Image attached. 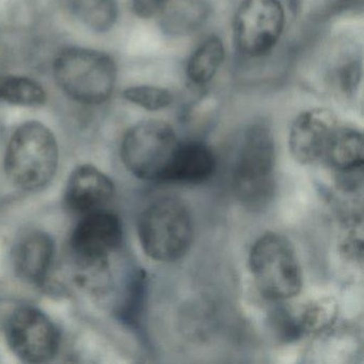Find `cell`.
I'll list each match as a JSON object with an SVG mask.
<instances>
[{
  "mask_svg": "<svg viewBox=\"0 0 364 364\" xmlns=\"http://www.w3.org/2000/svg\"><path fill=\"white\" fill-rule=\"evenodd\" d=\"M54 240L43 231H29L21 236L14 249V272L28 284H42L54 259Z\"/></svg>",
  "mask_w": 364,
  "mask_h": 364,
  "instance_id": "cell-12",
  "label": "cell"
},
{
  "mask_svg": "<svg viewBox=\"0 0 364 364\" xmlns=\"http://www.w3.org/2000/svg\"><path fill=\"white\" fill-rule=\"evenodd\" d=\"M6 338L18 359L33 364L50 361L60 343L58 329L50 317L33 306H22L10 315Z\"/></svg>",
  "mask_w": 364,
  "mask_h": 364,
  "instance_id": "cell-7",
  "label": "cell"
},
{
  "mask_svg": "<svg viewBox=\"0 0 364 364\" xmlns=\"http://www.w3.org/2000/svg\"><path fill=\"white\" fill-rule=\"evenodd\" d=\"M225 46L220 38H208L191 55L187 65V75L196 85L210 82L225 60Z\"/></svg>",
  "mask_w": 364,
  "mask_h": 364,
  "instance_id": "cell-16",
  "label": "cell"
},
{
  "mask_svg": "<svg viewBox=\"0 0 364 364\" xmlns=\"http://www.w3.org/2000/svg\"><path fill=\"white\" fill-rule=\"evenodd\" d=\"M274 142L269 127L252 125L244 136L233 174V186L240 203L262 210L274 193Z\"/></svg>",
  "mask_w": 364,
  "mask_h": 364,
  "instance_id": "cell-4",
  "label": "cell"
},
{
  "mask_svg": "<svg viewBox=\"0 0 364 364\" xmlns=\"http://www.w3.org/2000/svg\"><path fill=\"white\" fill-rule=\"evenodd\" d=\"M249 266L257 289L267 299H289L301 289L297 255L293 245L280 234H264L253 244Z\"/></svg>",
  "mask_w": 364,
  "mask_h": 364,
  "instance_id": "cell-5",
  "label": "cell"
},
{
  "mask_svg": "<svg viewBox=\"0 0 364 364\" xmlns=\"http://www.w3.org/2000/svg\"><path fill=\"white\" fill-rule=\"evenodd\" d=\"M334 169L344 173L363 166V139L355 129L338 127L326 151L325 159Z\"/></svg>",
  "mask_w": 364,
  "mask_h": 364,
  "instance_id": "cell-14",
  "label": "cell"
},
{
  "mask_svg": "<svg viewBox=\"0 0 364 364\" xmlns=\"http://www.w3.org/2000/svg\"><path fill=\"white\" fill-rule=\"evenodd\" d=\"M163 27L171 35H188L203 24L208 14V0H167Z\"/></svg>",
  "mask_w": 364,
  "mask_h": 364,
  "instance_id": "cell-15",
  "label": "cell"
},
{
  "mask_svg": "<svg viewBox=\"0 0 364 364\" xmlns=\"http://www.w3.org/2000/svg\"><path fill=\"white\" fill-rule=\"evenodd\" d=\"M333 112L315 108L298 116L289 132L291 156L301 165H314L325 159L326 151L338 129Z\"/></svg>",
  "mask_w": 364,
  "mask_h": 364,
  "instance_id": "cell-10",
  "label": "cell"
},
{
  "mask_svg": "<svg viewBox=\"0 0 364 364\" xmlns=\"http://www.w3.org/2000/svg\"><path fill=\"white\" fill-rule=\"evenodd\" d=\"M138 235L142 249L151 259L161 263L178 261L193 242L191 210L178 198H161L140 215Z\"/></svg>",
  "mask_w": 364,
  "mask_h": 364,
  "instance_id": "cell-2",
  "label": "cell"
},
{
  "mask_svg": "<svg viewBox=\"0 0 364 364\" xmlns=\"http://www.w3.org/2000/svg\"><path fill=\"white\" fill-rule=\"evenodd\" d=\"M284 9L279 0H244L234 22L238 50L261 57L274 48L284 27Z\"/></svg>",
  "mask_w": 364,
  "mask_h": 364,
  "instance_id": "cell-8",
  "label": "cell"
},
{
  "mask_svg": "<svg viewBox=\"0 0 364 364\" xmlns=\"http://www.w3.org/2000/svg\"><path fill=\"white\" fill-rule=\"evenodd\" d=\"M178 146L176 133L169 124L144 121L125 134L121 159L136 178L161 182Z\"/></svg>",
  "mask_w": 364,
  "mask_h": 364,
  "instance_id": "cell-6",
  "label": "cell"
},
{
  "mask_svg": "<svg viewBox=\"0 0 364 364\" xmlns=\"http://www.w3.org/2000/svg\"><path fill=\"white\" fill-rule=\"evenodd\" d=\"M53 69L61 90L85 105L105 103L116 85L114 59L89 48H65L55 59Z\"/></svg>",
  "mask_w": 364,
  "mask_h": 364,
  "instance_id": "cell-3",
  "label": "cell"
},
{
  "mask_svg": "<svg viewBox=\"0 0 364 364\" xmlns=\"http://www.w3.org/2000/svg\"><path fill=\"white\" fill-rule=\"evenodd\" d=\"M82 24L97 33L110 31L118 18L117 0H63Z\"/></svg>",
  "mask_w": 364,
  "mask_h": 364,
  "instance_id": "cell-17",
  "label": "cell"
},
{
  "mask_svg": "<svg viewBox=\"0 0 364 364\" xmlns=\"http://www.w3.org/2000/svg\"><path fill=\"white\" fill-rule=\"evenodd\" d=\"M123 97L131 103L150 112L164 109L173 102V97L169 91L153 86L132 87L123 92Z\"/></svg>",
  "mask_w": 364,
  "mask_h": 364,
  "instance_id": "cell-19",
  "label": "cell"
},
{
  "mask_svg": "<svg viewBox=\"0 0 364 364\" xmlns=\"http://www.w3.org/2000/svg\"><path fill=\"white\" fill-rule=\"evenodd\" d=\"M46 101V90L36 80L23 76H0V102L33 107L43 105Z\"/></svg>",
  "mask_w": 364,
  "mask_h": 364,
  "instance_id": "cell-18",
  "label": "cell"
},
{
  "mask_svg": "<svg viewBox=\"0 0 364 364\" xmlns=\"http://www.w3.org/2000/svg\"><path fill=\"white\" fill-rule=\"evenodd\" d=\"M167 0H133L135 14L141 18H150L159 14Z\"/></svg>",
  "mask_w": 364,
  "mask_h": 364,
  "instance_id": "cell-20",
  "label": "cell"
},
{
  "mask_svg": "<svg viewBox=\"0 0 364 364\" xmlns=\"http://www.w3.org/2000/svg\"><path fill=\"white\" fill-rule=\"evenodd\" d=\"M59 151L54 134L40 122L21 125L10 139L5 156V170L18 188L39 191L54 178Z\"/></svg>",
  "mask_w": 364,
  "mask_h": 364,
  "instance_id": "cell-1",
  "label": "cell"
},
{
  "mask_svg": "<svg viewBox=\"0 0 364 364\" xmlns=\"http://www.w3.org/2000/svg\"><path fill=\"white\" fill-rule=\"evenodd\" d=\"M112 181L90 165L76 168L65 188V202L73 212L88 214L102 210L114 197Z\"/></svg>",
  "mask_w": 364,
  "mask_h": 364,
  "instance_id": "cell-11",
  "label": "cell"
},
{
  "mask_svg": "<svg viewBox=\"0 0 364 364\" xmlns=\"http://www.w3.org/2000/svg\"><path fill=\"white\" fill-rule=\"evenodd\" d=\"M122 223L103 210L85 214L72 233L71 248L85 267L101 268L122 242Z\"/></svg>",
  "mask_w": 364,
  "mask_h": 364,
  "instance_id": "cell-9",
  "label": "cell"
},
{
  "mask_svg": "<svg viewBox=\"0 0 364 364\" xmlns=\"http://www.w3.org/2000/svg\"><path fill=\"white\" fill-rule=\"evenodd\" d=\"M216 167V157L205 144H178L161 182L199 184L208 181Z\"/></svg>",
  "mask_w": 364,
  "mask_h": 364,
  "instance_id": "cell-13",
  "label": "cell"
}]
</instances>
